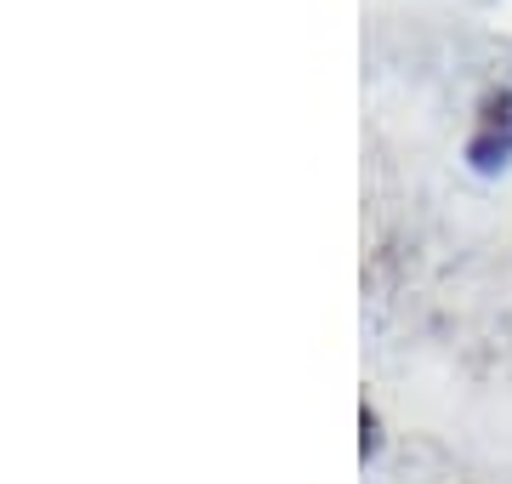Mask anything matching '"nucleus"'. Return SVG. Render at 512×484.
<instances>
[{
  "label": "nucleus",
  "mask_w": 512,
  "mask_h": 484,
  "mask_svg": "<svg viewBox=\"0 0 512 484\" xmlns=\"http://www.w3.org/2000/svg\"><path fill=\"white\" fill-rule=\"evenodd\" d=\"M467 154H473L478 171H501L512 160V92L507 86L478 103V131L467 143Z\"/></svg>",
  "instance_id": "1"
}]
</instances>
